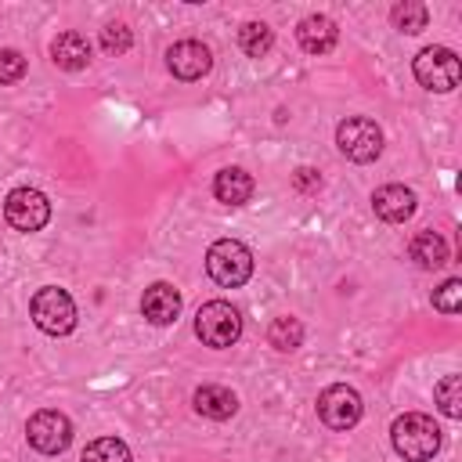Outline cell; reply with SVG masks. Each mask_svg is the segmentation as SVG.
I'll list each match as a JSON object with an SVG mask.
<instances>
[{
	"label": "cell",
	"instance_id": "1",
	"mask_svg": "<svg viewBox=\"0 0 462 462\" xmlns=\"http://www.w3.org/2000/svg\"><path fill=\"white\" fill-rule=\"evenodd\" d=\"M393 451L408 462H430L440 451V426L422 411H404L390 426Z\"/></svg>",
	"mask_w": 462,
	"mask_h": 462
},
{
	"label": "cell",
	"instance_id": "2",
	"mask_svg": "<svg viewBox=\"0 0 462 462\" xmlns=\"http://www.w3.org/2000/svg\"><path fill=\"white\" fill-rule=\"evenodd\" d=\"M206 271H209V278H213L217 285L238 289V285H245L249 274H253V253H249L238 238H220V242H213L209 253H206Z\"/></svg>",
	"mask_w": 462,
	"mask_h": 462
},
{
	"label": "cell",
	"instance_id": "3",
	"mask_svg": "<svg viewBox=\"0 0 462 462\" xmlns=\"http://www.w3.org/2000/svg\"><path fill=\"white\" fill-rule=\"evenodd\" d=\"M195 336H199L206 346L224 350V346H231V343L242 336V318H238V310H235L227 300H209V303H202L199 314H195Z\"/></svg>",
	"mask_w": 462,
	"mask_h": 462
},
{
	"label": "cell",
	"instance_id": "4",
	"mask_svg": "<svg viewBox=\"0 0 462 462\" xmlns=\"http://www.w3.org/2000/svg\"><path fill=\"white\" fill-rule=\"evenodd\" d=\"M29 310H32V321H36L47 336H65V332H72V325H76V303H72V296H69L65 289H58V285L40 289V292L32 296Z\"/></svg>",
	"mask_w": 462,
	"mask_h": 462
},
{
	"label": "cell",
	"instance_id": "5",
	"mask_svg": "<svg viewBox=\"0 0 462 462\" xmlns=\"http://www.w3.org/2000/svg\"><path fill=\"white\" fill-rule=\"evenodd\" d=\"M336 144L350 162H372L383 152V130L365 116H350L336 126Z\"/></svg>",
	"mask_w": 462,
	"mask_h": 462
},
{
	"label": "cell",
	"instance_id": "6",
	"mask_svg": "<svg viewBox=\"0 0 462 462\" xmlns=\"http://www.w3.org/2000/svg\"><path fill=\"white\" fill-rule=\"evenodd\" d=\"M411 72H415V79L426 90H437V94H448V90L458 87V58L448 47H426V51H419L415 61H411Z\"/></svg>",
	"mask_w": 462,
	"mask_h": 462
},
{
	"label": "cell",
	"instance_id": "7",
	"mask_svg": "<svg viewBox=\"0 0 462 462\" xmlns=\"http://www.w3.org/2000/svg\"><path fill=\"white\" fill-rule=\"evenodd\" d=\"M4 217H7V224H11L14 231L32 235V231H40V227L51 220V202H47V195L36 191V188H14V191L7 195V202H4Z\"/></svg>",
	"mask_w": 462,
	"mask_h": 462
},
{
	"label": "cell",
	"instance_id": "8",
	"mask_svg": "<svg viewBox=\"0 0 462 462\" xmlns=\"http://www.w3.org/2000/svg\"><path fill=\"white\" fill-rule=\"evenodd\" d=\"M25 433H29V444H32L36 451H43V455H61V451L72 444V422H69L65 411H54V408L36 411V415L29 419Z\"/></svg>",
	"mask_w": 462,
	"mask_h": 462
},
{
	"label": "cell",
	"instance_id": "9",
	"mask_svg": "<svg viewBox=\"0 0 462 462\" xmlns=\"http://www.w3.org/2000/svg\"><path fill=\"white\" fill-rule=\"evenodd\" d=\"M318 415L328 430H350L361 419V393L346 383H336L318 393Z\"/></svg>",
	"mask_w": 462,
	"mask_h": 462
},
{
	"label": "cell",
	"instance_id": "10",
	"mask_svg": "<svg viewBox=\"0 0 462 462\" xmlns=\"http://www.w3.org/2000/svg\"><path fill=\"white\" fill-rule=\"evenodd\" d=\"M166 65H170V72L177 79H202L209 72V65H213V54L199 40H180V43H173L166 51Z\"/></svg>",
	"mask_w": 462,
	"mask_h": 462
},
{
	"label": "cell",
	"instance_id": "11",
	"mask_svg": "<svg viewBox=\"0 0 462 462\" xmlns=\"http://www.w3.org/2000/svg\"><path fill=\"white\" fill-rule=\"evenodd\" d=\"M372 209L379 220L386 224H404L411 213H415V191L404 188V184H383L375 195H372Z\"/></svg>",
	"mask_w": 462,
	"mask_h": 462
},
{
	"label": "cell",
	"instance_id": "12",
	"mask_svg": "<svg viewBox=\"0 0 462 462\" xmlns=\"http://www.w3.org/2000/svg\"><path fill=\"white\" fill-rule=\"evenodd\" d=\"M141 310L152 325H170L177 321L180 314V292L170 285V282H155L144 289V300H141Z\"/></svg>",
	"mask_w": 462,
	"mask_h": 462
},
{
	"label": "cell",
	"instance_id": "13",
	"mask_svg": "<svg viewBox=\"0 0 462 462\" xmlns=\"http://www.w3.org/2000/svg\"><path fill=\"white\" fill-rule=\"evenodd\" d=\"M296 40H300V47H303L307 54H325V51L336 47L339 29H336V22L325 18V14H307V18L296 25Z\"/></svg>",
	"mask_w": 462,
	"mask_h": 462
},
{
	"label": "cell",
	"instance_id": "14",
	"mask_svg": "<svg viewBox=\"0 0 462 462\" xmlns=\"http://www.w3.org/2000/svg\"><path fill=\"white\" fill-rule=\"evenodd\" d=\"M191 404H195V411L199 415H206V419H231L235 411H238V397L227 390V386H217V383H209V386H199L195 390V397H191Z\"/></svg>",
	"mask_w": 462,
	"mask_h": 462
},
{
	"label": "cell",
	"instance_id": "15",
	"mask_svg": "<svg viewBox=\"0 0 462 462\" xmlns=\"http://www.w3.org/2000/svg\"><path fill=\"white\" fill-rule=\"evenodd\" d=\"M51 58H54L58 69L79 72V69H87V61H90V43H87V36H79V32H61V36H54V43H51Z\"/></svg>",
	"mask_w": 462,
	"mask_h": 462
},
{
	"label": "cell",
	"instance_id": "16",
	"mask_svg": "<svg viewBox=\"0 0 462 462\" xmlns=\"http://www.w3.org/2000/svg\"><path fill=\"white\" fill-rule=\"evenodd\" d=\"M213 195L220 202H227V206H242L253 195V177L242 166H227V170H220L213 177Z\"/></svg>",
	"mask_w": 462,
	"mask_h": 462
},
{
	"label": "cell",
	"instance_id": "17",
	"mask_svg": "<svg viewBox=\"0 0 462 462\" xmlns=\"http://www.w3.org/2000/svg\"><path fill=\"white\" fill-rule=\"evenodd\" d=\"M411 260H415L419 267H426V271L444 267V263H448V242H444L437 231H419V235L411 238Z\"/></svg>",
	"mask_w": 462,
	"mask_h": 462
},
{
	"label": "cell",
	"instance_id": "18",
	"mask_svg": "<svg viewBox=\"0 0 462 462\" xmlns=\"http://www.w3.org/2000/svg\"><path fill=\"white\" fill-rule=\"evenodd\" d=\"M79 462H130V448L119 437H97L83 448Z\"/></svg>",
	"mask_w": 462,
	"mask_h": 462
},
{
	"label": "cell",
	"instance_id": "19",
	"mask_svg": "<svg viewBox=\"0 0 462 462\" xmlns=\"http://www.w3.org/2000/svg\"><path fill=\"white\" fill-rule=\"evenodd\" d=\"M271 43H274V32H271V25H263V22H245V25L238 29V47H242L249 58H263V54L271 51Z\"/></svg>",
	"mask_w": 462,
	"mask_h": 462
},
{
	"label": "cell",
	"instance_id": "20",
	"mask_svg": "<svg viewBox=\"0 0 462 462\" xmlns=\"http://www.w3.org/2000/svg\"><path fill=\"white\" fill-rule=\"evenodd\" d=\"M390 18H393V25H397L401 32H422L426 22H430V11H426V4H419V0H401V4H393Z\"/></svg>",
	"mask_w": 462,
	"mask_h": 462
},
{
	"label": "cell",
	"instance_id": "21",
	"mask_svg": "<svg viewBox=\"0 0 462 462\" xmlns=\"http://www.w3.org/2000/svg\"><path fill=\"white\" fill-rule=\"evenodd\" d=\"M267 343L274 350H296L303 343V325L296 318H274L267 328Z\"/></svg>",
	"mask_w": 462,
	"mask_h": 462
},
{
	"label": "cell",
	"instance_id": "22",
	"mask_svg": "<svg viewBox=\"0 0 462 462\" xmlns=\"http://www.w3.org/2000/svg\"><path fill=\"white\" fill-rule=\"evenodd\" d=\"M433 393H437V404L448 419H462V379L458 375H444Z\"/></svg>",
	"mask_w": 462,
	"mask_h": 462
},
{
	"label": "cell",
	"instance_id": "23",
	"mask_svg": "<svg viewBox=\"0 0 462 462\" xmlns=\"http://www.w3.org/2000/svg\"><path fill=\"white\" fill-rule=\"evenodd\" d=\"M433 307L440 314H458L462 310V282L458 278H448L440 289H433Z\"/></svg>",
	"mask_w": 462,
	"mask_h": 462
},
{
	"label": "cell",
	"instance_id": "24",
	"mask_svg": "<svg viewBox=\"0 0 462 462\" xmlns=\"http://www.w3.org/2000/svg\"><path fill=\"white\" fill-rule=\"evenodd\" d=\"M130 43H134V36H130V29H126L123 22H112V25L101 29V47H105V54H126Z\"/></svg>",
	"mask_w": 462,
	"mask_h": 462
},
{
	"label": "cell",
	"instance_id": "25",
	"mask_svg": "<svg viewBox=\"0 0 462 462\" xmlns=\"http://www.w3.org/2000/svg\"><path fill=\"white\" fill-rule=\"evenodd\" d=\"M25 76V58L11 47L0 51V83H18Z\"/></svg>",
	"mask_w": 462,
	"mask_h": 462
},
{
	"label": "cell",
	"instance_id": "26",
	"mask_svg": "<svg viewBox=\"0 0 462 462\" xmlns=\"http://www.w3.org/2000/svg\"><path fill=\"white\" fill-rule=\"evenodd\" d=\"M296 188L300 191H314V188H321V177L314 170H296Z\"/></svg>",
	"mask_w": 462,
	"mask_h": 462
}]
</instances>
